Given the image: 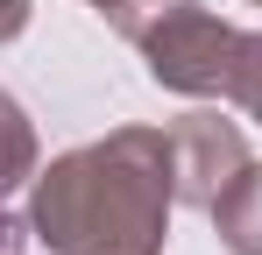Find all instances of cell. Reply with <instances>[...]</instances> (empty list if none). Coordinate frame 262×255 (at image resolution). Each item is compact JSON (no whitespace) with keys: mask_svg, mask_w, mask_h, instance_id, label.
<instances>
[{"mask_svg":"<svg viewBox=\"0 0 262 255\" xmlns=\"http://www.w3.org/2000/svg\"><path fill=\"white\" fill-rule=\"evenodd\" d=\"M177 170L163 128H106L36 170L29 234L50 255H163Z\"/></svg>","mask_w":262,"mask_h":255,"instance_id":"6da1fadb","label":"cell"},{"mask_svg":"<svg viewBox=\"0 0 262 255\" xmlns=\"http://www.w3.org/2000/svg\"><path fill=\"white\" fill-rule=\"evenodd\" d=\"M135 50H142L149 78L163 92L220 99V107L262 121V29H234V22H220L206 0H184Z\"/></svg>","mask_w":262,"mask_h":255,"instance_id":"7a4b0ae2","label":"cell"},{"mask_svg":"<svg viewBox=\"0 0 262 255\" xmlns=\"http://www.w3.org/2000/svg\"><path fill=\"white\" fill-rule=\"evenodd\" d=\"M170 170H177V206H213L220 184L234 177V170L248 163L255 149H248V135H241V121H227L220 107H191V114H177L170 128Z\"/></svg>","mask_w":262,"mask_h":255,"instance_id":"3957f363","label":"cell"},{"mask_svg":"<svg viewBox=\"0 0 262 255\" xmlns=\"http://www.w3.org/2000/svg\"><path fill=\"white\" fill-rule=\"evenodd\" d=\"M206 220H213V234H220L227 255H262V163L255 156L220 184V199L206 206Z\"/></svg>","mask_w":262,"mask_h":255,"instance_id":"277c9868","label":"cell"},{"mask_svg":"<svg viewBox=\"0 0 262 255\" xmlns=\"http://www.w3.org/2000/svg\"><path fill=\"white\" fill-rule=\"evenodd\" d=\"M36 170H43L36 121H29V107H21L14 92H0V206H7V192L36 184Z\"/></svg>","mask_w":262,"mask_h":255,"instance_id":"5b68a950","label":"cell"},{"mask_svg":"<svg viewBox=\"0 0 262 255\" xmlns=\"http://www.w3.org/2000/svg\"><path fill=\"white\" fill-rule=\"evenodd\" d=\"M170 7H184V0H92V14H99L114 36H128V42H142Z\"/></svg>","mask_w":262,"mask_h":255,"instance_id":"8992f818","label":"cell"},{"mask_svg":"<svg viewBox=\"0 0 262 255\" xmlns=\"http://www.w3.org/2000/svg\"><path fill=\"white\" fill-rule=\"evenodd\" d=\"M29 241H36V234H29V220H14V213L0 206V255H29Z\"/></svg>","mask_w":262,"mask_h":255,"instance_id":"52a82bcc","label":"cell"},{"mask_svg":"<svg viewBox=\"0 0 262 255\" xmlns=\"http://www.w3.org/2000/svg\"><path fill=\"white\" fill-rule=\"evenodd\" d=\"M29 14H36L29 0H0V42H14V36H21V29H29Z\"/></svg>","mask_w":262,"mask_h":255,"instance_id":"ba28073f","label":"cell"},{"mask_svg":"<svg viewBox=\"0 0 262 255\" xmlns=\"http://www.w3.org/2000/svg\"><path fill=\"white\" fill-rule=\"evenodd\" d=\"M248 7H262V0H248Z\"/></svg>","mask_w":262,"mask_h":255,"instance_id":"9c48e42d","label":"cell"}]
</instances>
